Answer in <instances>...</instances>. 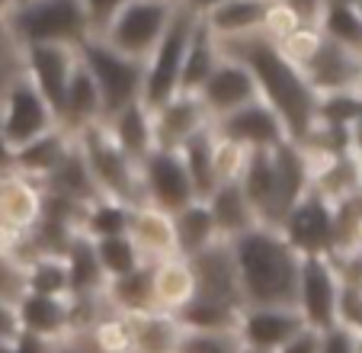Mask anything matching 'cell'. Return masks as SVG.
Listing matches in <instances>:
<instances>
[{
	"label": "cell",
	"mask_w": 362,
	"mask_h": 353,
	"mask_svg": "<svg viewBox=\"0 0 362 353\" xmlns=\"http://www.w3.org/2000/svg\"><path fill=\"white\" fill-rule=\"evenodd\" d=\"M321 337L324 334L315 331V327H301L279 353H321Z\"/></svg>",
	"instance_id": "f907efd6"
},
{
	"label": "cell",
	"mask_w": 362,
	"mask_h": 353,
	"mask_svg": "<svg viewBox=\"0 0 362 353\" xmlns=\"http://www.w3.org/2000/svg\"><path fill=\"white\" fill-rule=\"evenodd\" d=\"M199 100H202V106L209 109L212 123H218V119H225V116H231V113H238V109L257 103L260 94H257V84H253L250 71H247L240 62L221 55L218 65H215V71L205 77V84L199 87Z\"/></svg>",
	"instance_id": "4fadbf2b"
},
{
	"label": "cell",
	"mask_w": 362,
	"mask_h": 353,
	"mask_svg": "<svg viewBox=\"0 0 362 353\" xmlns=\"http://www.w3.org/2000/svg\"><path fill=\"white\" fill-rule=\"evenodd\" d=\"M353 347H356V353H362V334L359 337H353Z\"/></svg>",
	"instance_id": "91938a15"
},
{
	"label": "cell",
	"mask_w": 362,
	"mask_h": 353,
	"mask_svg": "<svg viewBox=\"0 0 362 353\" xmlns=\"http://www.w3.org/2000/svg\"><path fill=\"white\" fill-rule=\"evenodd\" d=\"M23 74V45L10 33L7 13H0V100L7 96L10 84Z\"/></svg>",
	"instance_id": "b9f144b4"
},
{
	"label": "cell",
	"mask_w": 362,
	"mask_h": 353,
	"mask_svg": "<svg viewBox=\"0 0 362 353\" xmlns=\"http://www.w3.org/2000/svg\"><path fill=\"white\" fill-rule=\"evenodd\" d=\"M45 190L39 180L20 170H0V225L20 231H33L42 218Z\"/></svg>",
	"instance_id": "d6986e66"
},
{
	"label": "cell",
	"mask_w": 362,
	"mask_h": 353,
	"mask_svg": "<svg viewBox=\"0 0 362 353\" xmlns=\"http://www.w3.org/2000/svg\"><path fill=\"white\" fill-rule=\"evenodd\" d=\"M20 334H23V327H20V315H16V302L0 299V340L13 344Z\"/></svg>",
	"instance_id": "681fc988"
},
{
	"label": "cell",
	"mask_w": 362,
	"mask_h": 353,
	"mask_svg": "<svg viewBox=\"0 0 362 353\" xmlns=\"http://www.w3.org/2000/svg\"><path fill=\"white\" fill-rule=\"evenodd\" d=\"M74 340L87 353H122L132 350V327L125 321V315L110 312L106 318H100L90 331L74 334Z\"/></svg>",
	"instance_id": "d590c367"
},
{
	"label": "cell",
	"mask_w": 362,
	"mask_h": 353,
	"mask_svg": "<svg viewBox=\"0 0 362 353\" xmlns=\"http://www.w3.org/2000/svg\"><path fill=\"white\" fill-rule=\"evenodd\" d=\"M212 129L218 132V135L231 138V142L244 145L247 151H273V148H279L282 142H288L279 116L263 100H257V103H250V106L218 119V123H212Z\"/></svg>",
	"instance_id": "e0dca14e"
},
{
	"label": "cell",
	"mask_w": 362,
	"mask_h": 353,
	"mask_svg": "<svg viewBox=\"0 0 362 353\" xmlns=\"http://www.w3.org/2000/svg\"><path fill=\"white\" fill-rule=\"evenodd\" d=\"M16 315H20L23 334L45 340H68L71 337V312H68V296L55 299V296H35V292H23L16 299Z\"/></svg>",
	"instance_id": "603a6c76"
},
{
	"label": "cell",
	"mask_w": 362,
	"mask_h": 353,
	"mask_svg": "<svg viewBox=\"0 0 362 353\" xmlns=\"http://www.w3.org/2000/svg\"><path fill=\"white\" fill-rule=\"evenodd\" d=\"M90 241H93V238H90ZM93 247H96V260H100L106 279H119V276H125V273H132V270H138V267L148 264V260L138 254V247L129 241V235L96 238Z\"/></svg>",
	"instance_id": "74e56055"
},
{
	"label": "cell",
	"mask_w": 362,
	"mask_h": 353,
	"mask_svg": "<svg viewBox=\"0 0 362 353\" xmlns=\"http://www.w3.org/2000/svg\"><path fill=\"white\" fill-rule=\"evenodd\" d=\"M0 353H13V344H7V340H0Z\"/></svg>",
	"instance_id": "680465c9"
},
{
	"label": "cell",
	"mask_w": 362,
	"mask_h": 353,
	"mask_svg": "<svg viewBox=\"0 0 362 353\" xmlns=\"http://www.w3.org/2000/svg\"><path fill=\"white\" fill-rule=\"evenodd\" d=\"M337 327H343L346 334L359 337L362 334V286L343 279L340 289V306H337Z\"/></svg>",
	"instance_id": "ee69618b"
},
{
	"label": "cell",
	"mask_w": 362,
	"mask_h": 353,
	"mask_svg": "<svg viewBox=\"0 0 362 353\" xmlns=\"http://www.w3.org/2000/svg\"><path fill=\"white\" fill-rule=\"evenodd\" d=\"M247 161H250V151H247L244 145L231 142V138L218 135V132L212 129V174H215V180H218V186L238 184Z\"/></svg>",
	"instance_id": "ab89813d"
},
{
	"label": "cell",
	"mask_w": 362,
	"mask_h": 353,
	"mask_svg": "<svg viewBox=\"0 0 362 353\" xmlns=\"http://www.w3.org/2000/svg\"><path fill=\"white\" fill-rule=\"evenodd\" d=\"M298 26H301V20L286 7V4H282V0H269L267 16H263V29H260V35L279 45V42H286Z\"/></svg>",
	"instance_id": "f6af8a7d"
},
{
	"label": "cell",
	"mask_w": 362,
	"mask_h": 353,
	"mask_svg": "<svg viewBox=\"0 0 362 353\" xmlns=\"http://www.w3.org/2000/svg\"><path fill=\"white\" fill-rule=\"evenodd\" d=\"M23 292L64 299L71 292L64 254H35L33 260H26V264H23Z\"/></svg>",
	"instance_id": "1f68e13d"
},
{
	"label": "cell",
	"mask_w": 362,
	"mask_h": 353,
	"mask_svg": "<svg viewBox=\"0 0 362 353\" xmlns=\"http://www.w3.org/2000/svg\"><path fill=\"white\" fill-rule=\"evenodd\" d=\"M321 353H356L353 334H346L343 327H330L321 337Z\"/></svg>",
	"instance_id": "816d5d0a"
},
{
	"label": "cell",
	"mask_w": 362,
	"mask_h": 353,
	"mask_svg": "<svg viewBox=\"0 0 362 353\" xmlns=\"http://www.w3.org/2000/svg\"><path fill=\"white\" fill-rule=\"evenodd\" d=\"M288 10L301 20V26H317L321 23V13L327 7V0H282Z\"/></svg>",
	"instance_id": "c3c4849f"
},
{
	"label": "cell",
	"mask_w": 362,
	"mask_h": 353,
	"mask_svg": "<svg viewBox=\"0 0 362 353\" xmlns=\"http://www.w3.org/2000/svg\"><path fill=\"white\" fill-rule=\"evenodd\" d=\"M106 302L119 315L151 312L154 308V299H151V264L138 267V270L125 273L119 279H110L106 283Z\"/></svg>",
	"instance_id": "d6a6232c"
},
{
	"label": "cell",
	"mask_w": 362,
	"mask_h": 353,
	"mask_svg": "<svg viewBox=\"0 0 362 353\" xmlns=\"http://www.w3.org/2000/svg\"><path fill=\"white\" fill-rule=\"evenodd\" d=\"M129 209L132 206L112 203V199H93L87 206V215H83V235L87 238H112V235H125V225H129Z\"/></svg>",
	"instance_id": "f35d334b"
},
{
	"label": "cell",
	"mask_w": 362,
	"mask_h": 353,
	"mask_svg": "<svg viewBox=\"0 0 362 353\" xmlns=\"http://www.w3.org/2000/svg\"><path fill=\"white\" fill-rule=\"evenodd\" d=\"M221 55L240 62L250 71L260 100L279 116L282 129H286L288 142H305L311 132L317 129V103L321 96L311 90L298 68L279 52V45L269 39L257 35H244V39L218 42Z\"/></svg>",
	"instance_id": "6da1fadb"
},
{
	"label": "cell",
	"mask_w": 362,
	"mask_h": 353,
	"mask_svg": "<svg viewBox=\"0 0 362 353\" xmlns=\"http://www.w3.org/2000/svg\"><path fill=\"white\" fill-rule=\"evenodd\" d=\"M81 4H83V13H87L90 39H100L132 0H81Z\"/></svg>",
	"instance_id": "bcb514c9"
},
{
	"label": "cell",
	"mask_w": 362,
	"mask_h": 353,
	"mask_svg": "<svg viewBox=\"0 0 362 353\" xmlns=\"http://www.w3.org/2000/svg\"><path fill=\"white\" fill-rule=\"evenodd\" d=\"M209 203V212H212V222H215V231H218L221 241H234L240 235H247L250 228H257V215H253L250 203H247L244 190L240 184H225L205 199Z\"/></svg>",
	"instance_id": "83f0119b"
},
{
	"label": "cell",
	"mask_w": 362,
	"mask_h": 353,
	"mask_svg": "<svg viewBox=\"0 0 362 353\" xmlns=\"http://www.w3.org/2000/svg\"><path fill=\"white\" fill-rule=\"evenodd\" d=\"M154 116V148H183L189 138L202 135L212 129V116L202 106L199 94H177L158 109H151Z\"/></svg>",
	"instance_id": "5bb4252c"
},
{
	"label": "cell",
	"mask_w": 362,
	"mask_h": 353,
	"mask_svg": "<svg viewBox=\"0 0 362 353\" xmlns=\"http://www.w3.org/2000/svg\"><path fill=\"white\" fill-rule=\"evenodd\" d=\"M301 74H305V81L311 84V90H315L317 96L362 90V58L324 39L317 55L305 65Z\"/></svg>",
	"instance_id": "ac0fdd59"
},
{
	"label": "cell",
	"mask_w": 362,
	"mask_h": 353,
	"mask_svg": "<svg viewBox=\"0 0 362 353\" xmlns=\"http://www.w3.org/2000/svg\"><path fill=\"white\" fill-rule=\"evenodd\" d=\"M96 123H103L100 90H96L90 71L83 68V62H77L68 90H64V103H62V113H58V129L68 132V135L74 138Z\"/></svg>",
	"instance_id": "cb8c5ba5"
},
{
	"label": "cell",
	"mask_w": 362,
	"mask_h": 353,
	"mask_svg": "<svg viewBox=\"0 0 362 353\" xmlns=\"http://www.w3.org/2000/svg\"><path fill=\"white\" fill-rule=\"evenodd\" d=\"M23 296V267L0 257V299L16 302Z\"/></svg>",
	"instance_id": "7dc6e473"
},
{
	"label": "cell",
	"mask_w": 362,
	"mask_h": 353,
	"mask_svg": "<svg viewBox=\"0 0 362 353\" xmlns=\"http://www.w3.org/2000/svg\"><path fill=\"white\" fill-rule=\"evenodd\" d=\"M356 10H359V20H362V0H356Z\"/></svg>",
	"instance_id": "94428289"
},
{
	"label": "cell",
	"mask_w": 362,
	"mask_h": 353,
	"mask_svg": "<svg viewBox=\"0 0 362 353\" xmlns=\"http://www.w3.org/2000/svg\"><path fill=\"white\" fill-rule=\"evenodd\" d=\"M16 4H26V0H13V7H16Z\"/></svg>",
	"instance_id": "6125c7cd"
},
{
	"label": "cell",
	"mask_w": 362,
	"mask_h": 353,
	"mask_svg": "<svg viewBox=\"0 0 362 353\" xmlns=\"http://www.w3.org/2000/svg\"><path fill=\"white\" fill-rule=\"evenodd\" d=\"M321 35L334 45L346 48V52L359 55L362 58V20L356 4H343V0H327V7L321 13V23H317Z\"/></svg>",
	"instance_id": "836d02e7"
},
{
	"label": "cell",
	"mask_w": 362,
	"mask_h": 353,
	"mask_svg": "<svg viewBox=\"0 0 362 353\" xmlns=\"http://www.w3.org/2000/svg\"><path fill=\"white\" fill-rule=\"evenodd\" d=\"M62 340H45V337H33V334H20L13 340V353H58Z\"/></svg>",
	"instance_id": "f5cc1de1"
},
{
	"label": "cell",
	"mask_w": 362,
	"mask_h": 353,
	"mask_svg": "<svg viewBox=\"0 0 362 353\" xmlns=\"http://www.w3.org/2000/svg\"><path fill=\"white\" fill-rule=\"evenodd\" d=\"M279 231L286 235V241L301 254V257H311V254L334 257L337 206L311 186V190L292 206V212H288L286 222L279 225Z\"/></svg>",
	"instance_id": "30bf717a"
},
{
	"label": "cell",
	"mask_w": 362,
	"mask_h": 353,
	"mask_svg": "<svg viewBox=\"0 0 362 353\" xmlns=\"http://www.w3.org/2000/svg\"><path fill=\"white\" fill-rule=\"evenodd\" d=\"M343 276L334 257L311 254L298 264V289H295V308L301 321L315 331H330L337 327V306H340Z\"/></svg>",
	"instance_id": "9c48e42d"
},
{
	"label": "cell",
	"mask_w": 362,
	"mask_h": 353,
	"mask_svg": "<svg viewBox=\"0 0 362 353\" xmlns=\"http://www.w3.org/2000/svg\"><path fill=\"white\" fill-rule=\"evenodd\" d=\"M132 327V350L135 353H177L180 337H183V325L177 315L167 312H138V315H125Z\"/></svg>",
	"instance_id": "4316f807"
},
{
	"label": "cell",
	"mask_w": 362,
	"mask_h": 353,
	"mask_svg": "<svg viewBox=\"0 0 362 353\" xmlns=\"http://www.w3.org/2000/svg\"><path fill=\"white\" fill-rule=\"evenodd\" d=\"M81 62L90 71L96 90H100V103H103V123L110 116L122 113L132 103H141V87H144V65L132 62L125 55L112 52L106 42L100 39H87L81 45Z\"/></svg>",
	"instance_id": "8992f818"
},
{
	"label": "cell",
	"mask_w": 362,
	"mask_h": 353,
	"mask_svg": "<svg viewBox=\"0 0 362 353\" xmlns=\"http://www.w3.org/2000/svg\"><path fill=\"white\" fill-rule=\"evenodd\" d=\"M103 125L112 135V142L135 164H141L154 151V116H151V109L144 103H132L122 113L110 116Z\"/></svg>",
	"instance_id": "d4e9b609"
},
{
	"label": "cell",
	"mask_w": 362,
	"mask_h": 353,
	"mask_svg": "<svg viewBox=\"0 0 362 353\" xmlns=\"http://www.w3.org/2000/svg\"><path fill=\"white\" fill-rule=\"evenodd\" d=\"M173 10H177V0H132L112 20V26L100 35V42H106L112 52L125 55L132 62L144 65L170 26Z\"/></svg>",
	"instance_id": "52a82bcc"
},
{
	"label": "cell",
	"mask_w": 362,
	"mask_h": 353,
	"mask_svg": "<svg viewBox=\"0 0 362 353\" xmlns=\"http://www.w3.org/2000/svg\"><path fill=\"white\" fill-rule=\"evenodd\" d=\"M186 4H189L192 10H199V13H202L205 7H212V4H221V0H186Z\"/></svg>",
	"instance_id": "6f0895ef"
},
{
	"label": "cell",
	"mask_w": 362,
	"mask_h": 353,
	"mask_svg": "<svg viewBox=\"0 0 362 353\" xmlns=\"http://www.w3.org/2000/svg\"><path fill=\"white\" fill-rule=\"evenodd\" d=\"M64 264H68L71 292L68 296H90V292H106V273L96 260V247L87 235H74L64 247Z\"/></svg>",
	"instance_id": "f1b7e54d"
},
{
	"label": "cell",
	"mask_w": 362,
	"mask_h": 353,
	"mask_svg": "<svg viewBox=\"0 0 362 353\" xmlns=\"http://www.w3.org/2000/svg\"><path fill=\"white\" fill-rule=\"evenodd\" d=\"M177 353H247L238 331H186Z\"/></svg>",
	"instance_id": "60d3db41"
},
{
	"label": "cell",
	"mask_w": 362,
	"mask_h": 353,
	"mask_svg": "<svg viewBox=\"0 0 362 353\" xmlns=\"http://www.w3.org/2000/svg\"><path fill=\"white\" fill-rule=\"evenodd\" d=\"M122 353H135V350H122Z\"/></svg>",
	"instance_id": "be15d7a7"
},
{
	"label": "cell",
	"mask_w": 362,
	"mask_h": 353,
	"mask_svg": "<svg viewBox=\"0 0 362 353\" xmlns=\"http://www.w3.org/2000/svg\"><path fill=\"white\" fill-rule=\"evenodd\" d=\"M199 23V10H192L186 0H177V10L170 16V26L160 35L158 48L151 52L144 62V87H141V103L148 109H158L180 90V71H183L186 45H189L192 33Z\"/></svg>",
	"instance_id": "5b68a950"
},
{
	"label": "cell",
	"mask_w": 362,
	"mask_h": 353,
	"mask_svg": "<svg viewBox=\"0 0 362 353\" xmlns=\"http://www.w3.org/2000/svg\"><path fill=\"white\" fill-rule=\"evenodd\" d=\"M177 151H180V157H183L186 174H189L192 193H196V199L205 203V199L218 190V180H215V174H212V129L189 138V142Z\"/></svg>",
	"instance_id": "e575fe53"
},
{
	"label": "cell",
	"mask_w": 362,
	"mask_h": 353,
	"mask_svg": "<svg viewBox=\"0 0 362 353\" xmlns=\"http://www.w3.org/2000/svg\"><path fill=\"white\" fill-rule=\"evenodd\" d=\"M10 167H13V151L7 148L4 135H0V170H10Z\"/></svg>",
	"instance_id": "11a10c76"
},
{
	"label": "cell",
	"mask_w": 362,
	"mask_h": 353,
	"mask_svg": "<svg viewBox=\"0 0 362 353\" xmlns=\"http://www.w3.org/2000/svg\"><path fill=\"white\" fill-rule=\"evenodd\" d=\"M218 58H221L218 39L209 33V26H205L202 16H199L196 33H192L189 45H186L183 71H180V90H183V94H199V87L205 84V77L215 71Z\"/></svg>",
	"instance_id": "f546056e"
},
{
	"label": "cell",
	"mask_w": 362,
	"mask_h": 353,
	"mask_svg": "<svg viewBox=\"0 0 362 353\" xmlns=\"http://www.w3.org/2000/svg\"><path fill=\"white\" fill-rule=\"evenodd\" d=\"M267 7L269 0H221V4L205 7L199 16H202V23L218 42H231L260 33Z\"/></svg>",
	"instance_id": "7402d4cb"
},
{
	"label": "cell",
	"mask_w": 362,
	"mask_h": 353,
	"mask_svg": "<svg viewBox=\"0 0 362 353\" xmlns=\"http://www.w3.org/2000/svg\"><path fill=\"white\" fill-rule=\"evenodd\" d=\"M234 267H238L240 299L244 308L279 306L295 308L301 254L286 241L279 228H250L231 241Z\"/></svg>",
	"instance_id": "7a4b0ae2"
},
{
	"label": "cell",
	"mask_w": 362,
	"mask_h": 353,
	"mask_svg": "<svg viewBox=\"0 0 362 353\" xmlns=\"http://www.w3.org/2000/svg\"><path fill=\"white\" fill-rule=\"evenodd\" d=\"M138 176H141V196L148 206L177 215L189 203H196L189 174L183 167V157L173 148H154L141 164H138Z\"/></svg>",
	"instance_id": "8fae6325"
},
{
	"label": "cell",
	"mask_w": 362,
	"mask_h": 353,
	"mask_svg": "<svg viewBox=\"0 0 362 353\" xmlns=\"http://www.w3.org/2000/svg\"><path fill=\"white\" fill-rule=\"evenodd\" d=\"M129 241L138 247L148 264L164 257H177V228H173V215L154 209V206L141 203L129 209V225H125Z\"/></svg>",
	"instance_id": "ffe728a7"
},
{
	"label": "cell",
	"mask_w": 362,
	"mask_h": 353,
	"mask_svg": "<svg viewBox=\"0 0 362 353\" xmlns=\"http://www.w3.org/2000/svg\"><path fill=\"white\" fill-rule=\"evenodd\" d=\"M321 42H324V35H321V29L317 26H298L286 42H279V52L286 55L298 71H305V65L317 55Z\"/></svg>",
	"instance_id": "7bdbcfd3"
},
{
	"label": "cell",
	"mask_w": 362,
	"mask_h": 353,
	"mask_svg": "<svg viewBox=\"0 0 362 353\" xmlns=\"http://www.w3.org/2000/svg\"><path fill=\"white\" fill-rule=\"evenodd\" d=\"M151 299L154 308L167 315H180L196 299V276L186 257H164L151 264Z\"/></svg>",
	"instance_id": "44dd1931"
},
{
	"label": "cell",
	"mask_w": 362,
	"mask_h": 353,
	"mask_svg": "<svg viewBox=\"0 0 362 353\" xmlns=\"http://www.w3.org/2000/svg\"><path fill=\"white\" fill-rule=\"evenodd\" d=\"M7 23L23 48L64 45L81 52V45L90 39L81 0H26L7 10Z\"/></svg>",
	"instance_id": "3957f363"
},
{
	"label": "cell",
	"mask_w": 362,
	"mask_h": 353,
	"mask_svg": "<svg viewBox=\"0 0 362 353\" xmlns=\"http://www.w3.org/2000/svg\"><path fill=\"white\" fill-rule=\"evenodd\" d=\"M196 276V299L221 302V306L244 308L240 299V283H238V267H234L231 241H212L209 247H202L199 254L186 257Z\"/></svg>",
	"instance_id": "7c38bea8"
},
{
	"label": "cell",
	"mask_w": 362,
	"mask_h": 353,
	"mask_svg": "<svg viewBox=\"0 0 362 353\" xmlns=\"http://www.w3.org/2000/svg\"><path fill=\"white\" fill-rule=\"evenodd\" d=\"M71 151H74V138H71L68 132L55 129V132H48V135L35 138V142L26 145V148L13 151V170H20V174L45 184L48 176L68 161Z\"/></svg>",
	"instance_id": "484cf974"
},
{
	"label": "cell",
	"mask_w": 362,
	"mask_h": 353,
	"mask_svg": "<svg viewBox=\"0 0 362 353\" xmlns=\"http://www.w3.org/2000/svg\"><path fill=\"white\" fill-rule=\"evenodd\" d=\"M77 62H81L77 48H64V45L23 48V71H26V77L35 84V90L48 100V106L55 109V116L62 113L64 90H68Z\"/></svg>",
	"instance_id": "9a60e30c"
},
{
	"label": "cell",
	"mask_w": 362,
	"mask_h": 353,
	"mask_svg": "<svg viewBox=\"0 0 362 353\" xmlns=\"http://www.w3.org/2000/svg\"><path fill=\"white\" fill-rule=\"evenodd\" d=\"M74 145H77V155H81L90 180H93L96 193L103 199H112V203H122V206L144 203L138 164L112 142L106 125L96 123L90 129H83L81 135H74Z\"/></svg>",
	"instance_id": "277c9868"
},
{
	"label": "cell",
	"mask_w": 362,
	"mask_h": 353,
	"mask_svg": "<svg viewBox=\"0 0 362 353\" xmlns=\"http://www.w3.org/2000/svg\"><path fill=\"white\" fill-rule=\"evenodd\" d=\"M240 312L244 308L221 306V302H209V299H192L177 318L186 331H238Z\"/></svg>",
	"instance_id": "8d00e7d4"
},
{
	"label": "cell",
	"mask_w": 362,
	"mask_h": 353,
	"mask_svg": "<svg viewBox=\"0 0 362 353\" xmlns=\"http://www.w3.org/2000/svg\"><path fill=\"white\" fill-rule=\"evenodd\" d=\"M346 145H349V155H353L356 164L362 167V116L346 129Z\"/></svg>",
	"instance_id": "db71d44e"
},
{
	"label": "cell",
	"mask_w": 362,
	"mask_h": 353,
	"mask_svg": "<svg viewBox=\"0 0 362 353\" xmlns=\"http://www.w3.org/2000/svg\"><path fill=\"white\" fill-rule=\"evenodd\" d=\"M58 353H87V350H83L74 337H68V340H62V344H58Z\"/></svg>",
	"instance_id": "9f6ffc18"
},
{
	"label": "cell",
	"mask_w": 362,
	"mask_h": 353,
	"mask_svg": "<svg viewBox=\"0 0 362 353\" xmlns=\"http://www.w3.org/2000/svg\"><path fill=\"white\" fill-rule=\"evenodd\" d=\"M58 129V116L48 106V100L35 90V84L23 71L13 84H10L7 96L0 100V135L7 142L10 151H20L33 145L35 138L48 135Z\"/></svg>",
	"instance_id": "ba28073f"
},
{
	"label": "cell",
	"mask_w": 362,
	"mask_h": 353,
	"mask_svg": "<svg viewBox=\"0 0 362 353\" xmlns=\"http://www.w3.org/2000/svg\"><path fill=\"white\" fill-rule=\"evenodd\" d=\"M173 228H177V251L180 257H192L202 247H209L212 241H218V231H215L212 212H209V203L196 199L186 209H180L173 215Z\"/></svg>",
	"instance_id": "4dcf8cb0"
},
{
	"label": "cell",
	"mask_w": 362,
	"mask_h": 353,
	"mask_svg": "<svg viewBox=\"0 0 362 353\" xmlns=\"http://www.w3.org/2000/svg\"><path fill=\"white\" fill-rule=\"evenodd\" d=\"M301 327L308 325L301 321L298 308H279V306L244 308L238 321V334L244 340L247 353H279Z\"/></svg>",
	"instance_id": "2e32d148"
}]
</instances>
